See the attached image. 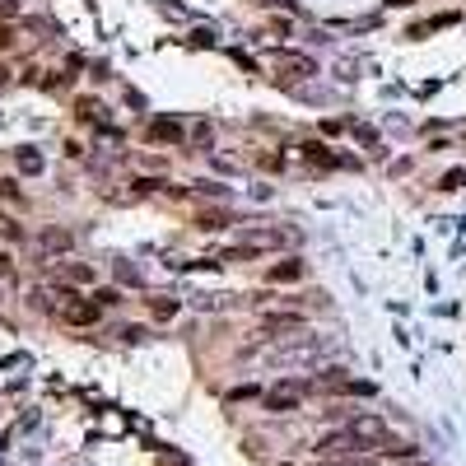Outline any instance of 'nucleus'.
I'll return each mask as SVG.
<instances>
[{"label":"nucleus","mask_w":466,"mask_h":466,"mask_svg":"<svg viewBox=\"0 0 466 466\" xmlns=\"http://www.w3.org/2000/svg\"><path fill=\"white\" fill-rule=\"evenodd\" d=\"M350 438H355L359 448H387L392 429L378 415H355V419H350Z\"/></svg>","instance_id":"nucleus-1"},{"label":"nucleus","mask_w":466,"mask_h":466,"mask_svg":"<svg viewBox=\"0 0 466 466\" xmlns=\"http://www.w3.org/2000/svg\"><path fill=\"white\" fill-rule=\"evenodd\" d=\"M303 392H308V383H280L266 392V410H298Z\"/></svg>","instance_id":"nucleus-2"},{"label":"nucleus","mask_w":466,"mask_h":466,"mask_svg":"<svg viewBox=\"0 0 466 466\" xmlns=\"http://www.w3.org/2000/svg\"><path fill=\"white\" fill-rule=\"evenodd\" d=\"M275 65H280V70H289V75H312V61H308V56H294V51H280Z\"/></svg>","instance_id":"nucleus-3"},{"label":"nucleus","mask_w":466,"mask_h":466,"mask_svg":"<svg viewBox=\"0 0 466 466\" xmlns=\"http://www.w3.org/2000/svg\"><path fill=\"white\" fill-rule=\"evenodd\" d=\"M93 317H98V308H93V303H65V322L84 326V322H93Z\"/></svg>","instance_id":"nucleus-4"},{"label":"nucleus","mask_w":466,"mask_h":466,"mask_svg":"<svg viewBox=\"0 0 466 466\" xmlns=\"http://www.w3.org/2000/svg\"><path fill=\"white\" fill-rule=\"evenodd\" d=\"M294 326H303V317H298V312H280V317H266V331H294Z\"/></svg>","instance_id":"nucleus-5"},{"label":"nucleus","mask_w":466,"mask_h":466,"mask_svg":"<svg viewBox=\"0 0 466 466\" xmlns=\"http://www.w3.org/2000/svg\"><path fill=\"white\" fill-rule=\"evenodd\" d=\"M303 275V266L298 262H284V266H271V280H298Z\"/></svg>","instance_id":"nucleus-6"},{"label":"nucleus","mask_w":466,"mask_h":466,"mask_svg":"<svg viewBox=\"0 0 466 466\" xmlns=\"http://www.w3.org/2000/svg\"><path fill=\"white\" fill-rule=\"evenodd\" d=\"M154 312H159V317H172V312H177V303H172V298H154Z\"/></svg>","instance_id":"nucleus-7"},{"label":"nucleus","mask_w":466,"mask_h":466,"mask_svg":"<svg viewBox=\"0 0 466 466\" xmlns=\"http://www.w3.org/2000/svg\"><path fill=\"white\" fill-rule=\"evenodd\" d=\"M19 163H24V172H38V168H42V159H38V154H24Z\"/></svg>","instance_id":"nucleus-8"},{"label":"nucleus","mask_w":466,"mask_h":466,"mask_svg":"<svg viewBox=\"0 0 466 466\" xmlns=\"http://www.w3.org/2000/svg\"><path fill=\"white\" fill-rule=\"evenodd\" d=\"M154 136H159V140H163V136L172 140V136H177V126H172V122H159V126H154Z\"/></svg>","instance_id":"nucleus-9"},{"label":"nucleus","mask_w":466,"mask_h":466,"mask_svg":"<svg viewBox=\"0 0 466 466\" xmlns=\"http://www.w3.org/2000/svg\"><path fill=\"white\" fill-rule=\"evenodd\" d=\"M443 186H448V191H452V186H466V172H448V177H443Z\"/></svg>","instance_id":"nucleus-10"},{"label":"nucleus","mask_w":466,"mask_h":466,"mask_svg":"<svg viewBox=\"0 0 466 466\" xmlns=\"http://www.w3.org/2000/svg\"><path fill=\"white\" fill-rule=\"evenodd\" d=\"M345 466H364V462H345Z\"/></svg>","instance_id":"nucleus-11"},{"label":"nucleus","mask_w":466,"mask_h":466,"mask_svg":"<svg viewBox=\"0 0 466 466\" xmlns=\"http://www.w3.org/2000/svg\"><path fill=\"white\" fill-rule=\"evenodd\" d=\"M410 466H424V462H410Z\"/></svg>","instance_id":"nucleus-12"}]
</instances>
